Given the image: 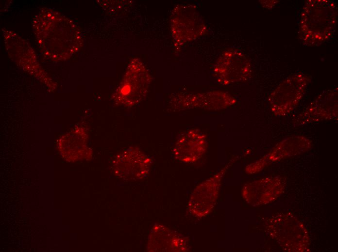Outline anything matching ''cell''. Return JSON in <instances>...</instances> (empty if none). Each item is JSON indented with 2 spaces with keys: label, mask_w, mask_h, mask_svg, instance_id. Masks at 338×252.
I'll return each instance as SVG.
<instances>
[{
  "label": "cell",
  "mask_w": 338,
  "mask_h": 252,
  "mask_svg": "<svg viewBox=\"0 0 338 252\" xmlns=\"http://www.w3.org/2000/svg\"><path fill=\"white\" fill-rule=\"evenodd\" d=\"M229 165L194 189L188 202V209L192 215L201 218L212 211L218 197L221 179Z\"/></svg>",
  "instance_id": "6"
},
{
  "label": "cell",
  "mask_w": 338,
  "mask_h": 252,
  "mask_svg": "<svg viewBox=\"0 0 338 252\" xmlns=\"http://www.w3.org/2000/svg\"><path fill=\"white\" fill-rule=\"evenodd\" d=\"M312 141L301 135L292 136L278 143L267 157L268 161L276 162L309 151Z\"/></svg>",
  "instance_id": "11"
},
{
  "label": "cell",
  "mask_w": 338,
  "mask_h": 252,
  "mask_svg": "<svg viewBox=\"0 0 338 252\" xmlns=\"http://www.w3.org/2000/svg\"><path fill=\"white\" fill-rule=\"evenodd\" d=\"M71 135L72 137H68V140L64 136V139L59 142V150L63 158L68 161L87 158L91 153L86 145L87 136L85 131L81 128L79 133H71Z\"/></svg>",
  "instance_id": "12"
},
{
  "label": "cell",
  "mask_w": 338,
  "mask_h": 252,
  "mask_svg": "<svg viewBox=\"0 0 338 252\" xmlns=\"http://www.w3.org/2000/svg\"><path fill=\"white\" fill-rule=\"evenodd\" d=\"M338 118V88L323 91L293 120L303 126Z\"/></svg>",
  "instance_id": "5"
},
{
  "label": "cell",
  "mask_w": 338,
  "mask_h": 252,
  "mask_svg": "<svg viewBox=\"0 0 338 252\" xmlns=\"http://www.w3.org/2000/svg\"><path fill=\"white\" fill-rule=\"evenodd\" d=\"M338 7L330 0H307L300 14L299 37L303 44L317 46L334 35L337 22Z\"/></svg>",
  "instance_id": "1"
},
{
  "label": "cell",
  "mask_w": 338,
  "mask_h": 252,
  "mask_svg": "<svg viewBox=\"0 0 338 252\" xmlns=\"http://www.w3.org/2000/svg\"><path fill=\"white\" fill-rule=\"evenodd\" d=\"M216 72L220 80L227 84L246 80L251 75V67L242 53L231 50L222 56Z\"/></svg>",
  "instance_id": "9"
},
{
  "label": "cell",
  "mask_w": 338,
  "mask_h": 252,
  "mask_svg": "<svg viewBox=\"0 0 338 252\" xmlns=\"http://www.w3.org/2000/svg\"><path fill=\"white\" fill-rule=\"evenodd\" d=\"M311 77L303 72L294 73L282 81L270 94L269 103L276 116L290 114L303 98Z\"/></svg>",
  "instance_id": "2"
},
{
  "label": "cell",
  "mask_w": 338,
  "mask_h": 252,
  "mask_svg": "<svg viewBox=\"0 0 338 252\" xmlns=\"http://www.w3.org/2000/svg\"><path fill=\"white\" fill-rule=\"evenodd\" d=\"M131 63L116 92L115 99L120 104L133 106L145 95L150 82V77L144 66L135 60Z\"/></svg>",
  "instance_id": "4"
},
{
  "label": "cell",
  "mask_w": 338,
  "mask_h": 252,
  "mask_svg": "<svg viewBox=\"0 0 338 252\" xmlns=\"http://www.w3.org/2000/svg\"><path fill=\"white\" fill-rule=\"evenodd\" d=\"M114 173L127 179H139L148 173L151 160L139 150L130 148L118 155L113 160Z\"/></svg>",
  "instance_id": "7"
},
{
  "label": "cell",
  "mask_w": 338,
  "mask_h": 252,
  "mask_svg": "<svg viewBox=\"0 0 338 252\" xmlns=\"http://www.w3.org/2000/svg\"><path fill=\"white\" fill-rule=\"evenodd\" d=\"M268 161L267 158L264 157L246 167V172L248 173H254L263 169Z\"/></svg>",
  "instance_id": "13"
},
{
  "label": "cell",
  "mask_w": 338,
  "mask_h": 252,
  "mask_svg": "<svg viewBox=\"0 0 338 252\" xmlns=\"http://www.w3.org/2000/svg\"><path fill=\"white\" fill-rule=\"evenodd\" d=\"M207 146L206 135L199 129H190L178 138L173 149V154L175 158L180 161L195 162L203 155Z\"/></svg>",
  "instance_id": "10"
},
{
  "label": "cell",
  "mask_w": 338,
  "mask_h": 252,
  "mask_svg": "<svg viewBox=\"0 0 338 252\" xmlns=\"http://www.w3.org/2000/svg\"><path fill=\"white\" fill-rule=\"evenodd\" d=\"M284 188L282 178L267 177L245 184L242 193L247 203L256 206L272 202L282 192Z\"/></svg>",
  "instance_id": "8"
},
{
  "label": "cell",
  "mask_w": 338,
  "mask_h": 252,
  "mask_svg": "<svg viewBox=\"0 0 338 252\" xmlns=\"http://www.w3.org/2000/svg\"><path fill=\"white\" fill-rule=\"evenodd\" d=\"M269 233L289 252H304L309 245L304 225L293 216L277 215L269 220Z\"/></svg>",
  "instance_id": "3"
}]
</instances>
